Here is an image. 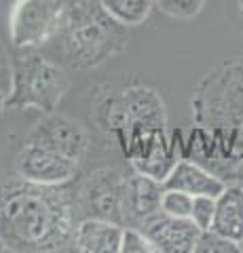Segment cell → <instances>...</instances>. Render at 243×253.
<instances>
[{
	"label": "cell",
	"instance_id": "cell-1",
	"mask_svg": "<svg viewBox=\"0 0 243 253\" xmlns=\"http://www.w3.org/2000/svg\"><path fill=\"white\" fill-rule=\"evenodd\" d=\"M76 194L66 184L23 177L0 184V239L6 251H74Z\"/></svg>",
	"mask_w": 243,
	"mask_h": 253
},
{
	"label": "cell",
	"instance_id": "cell-2",
	"mask_svg": "<svg viewBox=\"0 0 243 253\" xmlns=\"http://www.w3.org/2000/svg\"><path fill=\"white\" fill-rule=\"evenodd\" d=\"M125 26L104 11L99 0H74L66 4L59 28L61 46L74 68L101 66L127 46Z\"/></svg>",
	"mask_w": 243,
	"mask_h": 253
},
{
	"label": "cell",
	"instance_id": "cell-3",
	"mask_svg": "<svg viewBox=\"0 0 243 253\" xmlns=\"http://www.w3.org/2000/svg\"><path fill=\"white\" fill-rule=\"evenodd\" d=\"M68 86L70 78L64 68L41 55H28L13 63V86L6 106L51 114L64 99Z\"/></svg>",
	"mask_w": 243,
	"mask_h": 253
},
{
	"label": "cell",
	"instance_id": "cell-4",
	"mask_svg": "<svg viewBox=\"0 0 243 253\" xmlns=\"http://www.w3.org/2000/svg\"><path fill=\"white\" fill-rule=\"evenodd\" d=\"M64 0H15L9 15V36L15 49H36L59 34Z\"/></svg>",
	"mask_w": 243,
	"mask_h": 253
},
{
	"label": "cell",
	"instance_id": "cell-5",
	"mask_svg": "<svg viewBox=\"0 0 243 253\" xmlns=\"http://www.w3.org/2000/svg\"><path fill=\"white\" fill-rule=\"evenodd\" d=\"M125 177L116 169H97L87 175L76 192L81 217H99L123 224Z\"/></svg>",
	"mask_w": 243,
	"mask_h": 253
},
{
	"label": "cell",
	"instance_id": "cell-6",
	"mask_svg": "<svg viewBox=\"0 0 243 253\" xmlns=\"http://www.w3.org/2000/svg\"><path fill=\"white\" fill-rule=\"evenodd\" d=\"M78 163L51 148L26 141L17 156V175L34 184L59 186L76 175Z\"/></svg>",
	"mask_w": 243,
	"mask_h": 253
},
{
	"label": "cell",
	"instance_id": "cell-7",
	"mask_svg": "<svg viewBox=\"0 0 243 253\" xmlns=\"http://www.w3.org/2000/svg\"><path fill=\"white\" fill-rule=\"evenodd\" d=\"M140 230L148 236L154 251L161 253H194L203 232L191 217H174L163 211L144 219Z\"/></svg>",
	"mask_w": 243,
	"mask_h": 253
},
{
	"label": "cell",
	"instance_id": "cell-8",
	"mask_svg": "<svg viewBox=\"0 0 243 253\" xmlns=\"http://www.w3.org/2000/svg\"><path fill=\"white\" fill-rule=\"evenodd\" d=\"M26 141L51 148L76 163H81L89 150V137L85 129L68 116H49L47 121L38 123Z\"/></svg>",
	"mask_w": 243,
	"mask_h": 253
},
{
	"label": "cell",
	"instance_id": "cell-9",
	"mask_svg": "<svg viewBox=\"0 0 243 253\" xmlns=\"http://www.w3.org/2000/svg\"><path fill=\"white\" fill-rule=\"evenodd\" d=\"M163 181L136 171L131 177H125V196H123V224L140 228L142 221L161 211Z\"/></svg>",
	"mask_w": 243,
	"mask_h": 253
},
{
	"label": "cell",
	"instance_id": "cell-10",
	"mask_svg": "<svg viewBox=\"0 0 243 253\" xmlns=\"http://www.w3.org/2000/svg\"><path fill=\"white\" fill-rule=\"evenodd\" d=\"M121 110L123 118L131 125V129H163L165 126L163 101L152 89L133 86V89L125 91Z\"/></svg>",
	"mask_w": 243,
	"mask_h": 253
},
{
	"label": "cell",
	"instance_id": "cell-11",
	"mask_svg": "<svg viewBox=\"0 0 243 253\" xmlns=\"http://www.w3.org/2000/svg\"><path fill=\"white\" fill-rule=\"evenodd\" d=\"M123 224L99 217H81L74 234V251L116 253L121 251Z\"/></svg>",
	"mask_w": 243,
	"mask_h": 253
},
{
	"label": "cell",
	"instance_id": "cell-12",
	"mask_svg": "<svg viewBox=\"0 0 243 253\" xmlns=\"http://www.w3.org/2000/svg\"><path fill=\"white\" fill-rule=\"evenodd\" d=\"M163 186L182 190V192H188L193 196H214V199L226 188L220 177L211 175L209 171L193 161H178L163 181Z\"/></svg>",
	"mask_w": 243,
	"mask_h": 253
},
{
	"label": "cell",
	"instance_id": "cell-13",
	"mask_svg": "<svg viewBox=\"0 0 243 253\" xmlns=\"http://www.w3.org/2000/svg\"><path fill=\"white\" fill-rule=\"evenodd\" d=\"M235 243H243V186H226L216 196V215L211 228Z\"/></svg>",
	"mask_w": 243,
	"mask_h": 253
},
{
	"label": "cell",
	"instance_id": "cell-14",
	"mask_svg": "<svg viewBox=\"0 0 243 253\" xmlns=\"http://www.w3.org/2000/svg\"><path fill=\"white\" fill-rule=\"evenodd\" d=\"M99 4L121 26L133 28L148 19L154 0H99Z\"/></svg>",
	"mask_w": 243,
	"mask_h": 253
},
{
	"label": "cell",
	"instance_id": "cell-15",
	"mask_svg": "<svg viewBox=\"0 0 243 253\" xmlns=\"http://www.w3.org/2000/svg\"><path fill=\"white\" fill-rule=\"evenodd\" d=\"M193 194L182 192V190L176 188H165L161 196V211L169 213L174 217H191L193 211Z\"/></svg>",
	"mask_w": 243,
	"mask_h": 253
},
{
	"label": "cell",
	"instance_id": "cell-16",
	"mask_svg": "<svg viewBox=\"0 0 243 253\" xmlns=\"http://www.w3.org/2000/svg\"><path fill=\"white\" fill-rule=\"evenodd\" d=\"M159 9L176 19H193L201 13L205 0H154Z\"/></svg>",
	"mask_w": 243,
	"mask_h": 253
},
{
	"label": "cell",
	"instance_id": "cell-17",
	"mask_svg": "<svg viewBox=\"0 0 243 253\" xmlns=\"http://www.w3.org/2000/svg\"><path fill=\"white\" fill-rule=\"evenodd\" d=\"M239 243H235L226 236L214 230H203L197 243V253H237Z\"/></svg>",
	"mask_w": 243,
	"mask_h": 253
},
{
	"label": "cell",
	"instance_id": "cell-18",
	"mask_svg": "<svg viewBox=\"0 0 243 253\" xmlns=\"http://www.w3.org/2000/svg\"><path fill=\"white\" fill-rule=\"evenodd\" d=\"M154 247L148 241V236L136 226H123V239H121V253H152Z\"/></svg>",
	"mask_w": 243,
	"mask_h": 253
},
{
	"label": "cell",
	"instance_id": "cell-19",
	"mask_svg": "<svg viewBox=\"0 0 243 253\" xmlns=\"http://www.w3.org/2000/svg\"><path fill=\"white\" fill-rule=\"evenodd\" d=\"M214 215H216V199L214 196H194L191 219L201 228V230H209L211 221H214Z\"/></svg>",
	"mask_w": 243,
	"mask_h": 253
},
{
	"label": "cell",
	"instance_id": "cell-20",
	"mask_svg": "<svg viewBox=\"0 0 243 253\" xmlns=\"http://www.w3.org/2000/svg\"><path fill=\"white\" fill-rule=\"evenodd\" d=\"M11 86H13V66L9 63L6 51H4L2 42H0V89L9 95L11 93Z\"/></svg>",
	"mask_w": 243,
	"mask_h": 253
},
{
	"label": "cell",
	"instance_id": "cell-21",
	"mask_svg": "<svg viewBox=\"0 0 243 253\" xmlns=\"http://www.w3.org/2000/svg\"><path fill=\"white\" fill-rule=\"evenodd\" d=\"M6 97H9V95H6L2 89H0V112H2V110L6 108Z\"/></svg>",
	"mask_w": 243,
	"mask_h": 253
},
{
	"label": "cell",
	"instance_id": "cell-22",
	"mask_svg": "<svg viewBox=\"0 0 243 253\" xmlns=\"http://www.w3.org/2000/svg\"><path fill=\"white\" fill-rule=\"evenodd\" d=\"M239 15L243 17V0H239Z\"/></svg>",
	"mask_w": 243,
	"mask_h": 253
},
{
	"label": "cell",
	"instance_id": "cell-23",
	"mask_svg": "<svg viewBox=\"0 0 243 253\" xmlns=\"http://www.w3.org/2000/svg\"><path fill=\"white\" fill-rule=\"evenodd\" d=\"M0 251H6V247H4V243H2V239H0Z\"/></svg>",
	"mask_w": 243,
	"mask_h": 253
}]
</instances>
